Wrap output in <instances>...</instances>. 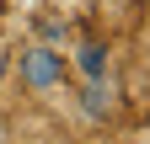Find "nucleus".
<instances>
[{
    "instance_id": "f257e3e1",
    "label": "nucleus",
    "mask_w": 150,
    "mask_h": 144,
    "mask_svg": "<svg viewBox=\"0 0 150 144\" xmlns=\"http://www.w3.org/2000/svg\"><path fill=\"white\" fill-rule=\"evenodd\" d=\"M64 53L54 43H22V53H16V75H22V85L32 96H54L64 85Z\"/></svg>"
},
{
    "instance_id": "f03ea898",
    "label": "nucleus",
    "mask_w": 150,
    "mask_h": 144,
    "mask_svg": "<svg viewBox=\"0 0 150 144\" xmlns=\"http://www.w3.org/2000/svg\"><path fill=\"white\" fill-rule=\"evenodd\" d=\"M75 107H81L86 123H112V117H118V85H112V75H102V80H81Z\"/></svg>"
},
{
    "instance_id": "7ed1b4c3",
    "label": "nucleus",
    "mask_w": 150,
    "mask_h": 144,
    "mask_svg": "<svg viewBox=\"0 0 150 144\" xmlns=\"http://www.w3.org/2000/svg\"><path fill=\"white\" fill-rule=\"evenodd\" d=\"M70 64H75L81 80H102V75H112V48L107 43H81L70 53Z\"/></svg>"
}]
</instances>
